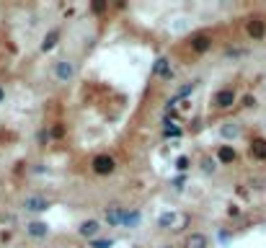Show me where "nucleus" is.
I'll return each mask as SVG.
<instances>
[{
    "mask_svg": "<svg viewBox=\"0 0 266 248\" xmlns=\"http://www.w3.org/2000/svg\"><path fill=\"white\" fill-rule=\"evenodd\" d=\"M54 78H57L60 83H70L72 78H75V62H70V60L54 62Z\"/></svg>",
    "mask_w": 266,
    "mask_h": 248,
    "instance_id": "f257e3e1",
    "label": "nucleus"
},
{
    "mask_svg": "<svg viewBox=\"0 0 266 248\" xmlns=\"http://www.w3.org/2000/svg\"><path fill=\"white\" fill-rule=\"evenodd\" d=\"M93 170L98 176H106L114 170V158H109V155H96L93 158Z\"/></svg>",
    "mask_w": 266,
    "mask_h": 248,
    "instance_id": "f03ea898",
    "label": "nucleus"
},
{
    "mask_svg": "<svg viewBox=\"0 0 266 248\" xmlns=\"http://www.w3.org/2000/svg\"><path fill=\"white\" fill-rule=\"evenodd\" d=\"M23 207L28 210V212H47L49 210V202L47 199H44V196H26L23 199Z\"/></svg>",
    "mask_w": 266,
    "mask_h": 248,
    "instance_id": "7ed1b4c3",
    "label": "nucleus"
},
{
    "mask_svg": "<svg viewBox=\"0 0 266 248\" xmlns=\"http://www.w3.org/2000/svg\"><path fill=\"white\" fill-rule=\"evenodd\" d=\"M26 232H28L31 238H47V236H49V225L34 220V222H28V225H26Z\"/></svg>",
    "mask_w": 266,
    "mask_h": 248,
    "instance_id": "20e7f679",
    "label": "nucleus"
},
{
    "mask_svg": "<svg viewBox=\"0 0 266 248\" xmlns=\"http://www.w3.org/2000/svg\"><path fill=\"white\" fill-rule=\"evenodd\" d=\"M233 101H235V93H233L230 88L215 93V106H217V108H228V106H233Z\"/></svg>",
    "mask_w": 266,
    "mask_h": 248,
    "instance_id": "39448f33",
    "label": "nucleus"
},
{
    "mask_svg": "<svg viewBox=\"0 0 266 248\" xmlns=\"http://www.w3.org/2000/svg\"><path fill=\"white\" fill-rule=\"evenodd\" d=\"M241 132H243V130H241V124H238V122H225L223 127H220V134H223L225 140H238Z\"/></svg>",
    "mask_w": 266,
    "mask_h": 248,
    "instance_id": "423d86ee",
    "label": "nucleus"
},
{
    "mask_svg": "<svg viewBox=\"0 0 266 248\" xmlns=\"http://www.w3.org/2000/svg\"><path fill=\"white\" fill-rule=\"evenodd\" d=\"M153 72H155V75H160V78H166V80H171V78H173V70H171V62H168L166 57H160V60L155 62V68H153Z\"/></svg>",
    "mask_w": 266,
    "mask_h": 248,
    "instance_id": "0eeeda50",
    "label": "nucleus"
},
{
    "mask_svg": "<svg viewBox=\"0 0 266 248\" xmlns=\"http://www.w3.org/2000/svg\"><path fill=\"white\" fill-rule=\"evenodd\" d=\"M210 44H212V39L207 34H197L194 39H191V50H194V52H207V50H210Z\"/></svg>",
    "mask_w": 266,
    "mask_h": 248,
    "instance_id": "6e6552de",
    "label": "nucleus"
},
{
    "mask_svg": "<svg viewBox=\"0 0 266 248\" xmlns=\"http://www.w3.org/2000/svg\"><path fill=\"white\" fill-rule=\"evenodd\" d=\"M98 230H101V225H98L96 220H85V222L80 225V236H83V238H96Z\"/></svg>",
    "mask_w": 266,
    "mask_h": 248,
    "instance_id": "1a4fd4ad",
    "label": "nucleus"
},
{
    "mask_svg": "<svg viewBox=\"0 0 266 248\" xmlns=\"http://www.w3.org/2000/svg\"><path fill=\"white\" fill-rule=\"evenodd\" d=\"M207 236H202V232H191V236L186 238V248H207Z\"/></svg>",
    "mask_w": 266,
    "mask_h": 248,
    "instance_id": "9d476101",
    "label": "nucleus"
},
{
    "mask_svg": "<svg viewBox=\"0 0 266 248\" xmlns=\"http://www.w3.org/2000/svg\"><path fill=\"white\" fill-rule=\"evenodd\" d=\"M124 220V212L119 207H106V222L109 225H122Z\"/></svg>",
    "mask_w": 266,
    "mask_h": 248,
    "instance_id": "9b49d317",
    "label": "nucleus"
},
{
    "mask_svg": "<svg viewBox=\"0 0 266 248\" xmlns=\"http://www.w3.org/2000/svg\"><path fill=\"white\" fill-rule=\"evenodd\" d=\"M248 34L254 36V39H261V36L266 34V26H264V21H259V18L248 21Z\"/></svg>",
    "mask_w": 266,
    "mask_h": 248,
    "instance_id": "f8f14e48",
    "label": "nucleus"
},
{
    "mask_svg": "<svg viewBox=\"0 0 266 248\" xmlns=\"http://www.w3.org/2000/svg\"><path fill=\"white\" fill-rule=\"evenodd\" d=\"M251 155L259 160H266V140H254V145H251Z\"/></svg>",
    "mask_w": 266,
    "mask_h": 248,
    "instance_id": "ddd939ff",
    "label": "nucleus"
},
{
    "mask_svg": "<svg viewBox=\"0 0 266 248\" xmlns=\"http://www.w3.org/2000/svg\"><path fill=\"white\" fill-rule=\"evenodd\" d=\"M140 220H142V214H140L137 210H132V212H124L122 225H127V228H137V225H140Z\"/></svg>",
    "mask_w": 266,
    "mask_h": 248,
    "instance_id": "4468645a",
    "label": "nucleus"
},
{
    "mask_svg": "<svg viewBox=\"0 0 266 248\" xmlns=\"http://www.w3.org/2000/svg\"><path fill=\"white\" fill-rule=\"evenodd\" d=\"M217 158H220V163H233L235 160V150L230 145H223L217 150Z\"/></svg>",
    "mask_w": 266,
    "mask_h": 248,
    "instance_id": "2eb2a0df",
    "label": "nucleus"
},
{
    "mask_svg": "<svg viewBox=\"0 0 266 248\" xmlns=\"http://www.w3.org/2000/svg\"><path fill=\"white\" fill-rule=\"evenodd\" d=\"M57 39H60V31H49V34L44 36V42H41V50H44V52H49L52 46L57 44Z\"/></svg>",
    "mask_w": 266,
    "mask_h": 248,
    "instance_id": "dca6fc26",
    "label": "nucleus"
},
{
    "mask_svg": "<svg viewBox=\"0 0 266 248\" xmlns=\"http://www.w3.org/2000/svg\"><path fill=\"white\" fill-rule=\"evenodd\" d=\"M168 28H171V31H176V34H181V31H186V28H189V18H184V16H181V18H173V21L168 24Z\"/></svg>",
    "mask_w": 266,
    "mask_h": 248,
    "instance_id": "f3484780",
    "label": "nucleus"
},
{
    "mask_svg": "<svg viewBox=\"0 0 266 248\" xmlns=\"http://www.w3.org/2000/svg\"><path fill=\"white\" fill-rule=\"evenodd\" d=\"M173 222H176V214H173V212H163V214L158 217V225H160V228H171Z\"/></svg>",
    "mask_w": 266,
    "mask_h": 248,
    "instance_id": "a211bd4d",
    "label": "nucleus"
},
{
    "mask_svg": "<svg viewBox=\"0 0 266 248\" xmlns=\"http://www.w3.org/2000/svg\"><path fill=\"white\" fill-rule=\"evenodd\" d=\"M197 88V83H189V86H184V88H179V90H176V98L171 101V104H176V101H179V98H184V96H189V93L191 90H194Z\"/></svg>",
    "mask_w": 266,
    "mask_h": 248,
    "instance_id": "6ab92c4d",
    "label": "nucleus"
},
{
    "mask_svg": "<svg viewBox=\"0 0 266 248\" xmlns=\"http://www.w3.org/2000/svg\"><path fill=\"white\" fill-rule=\"evenodd\" d=\"M202 168H204V170H207V174H212V170H215V168H217V163H215V160H212V158H204V160H202Z\"/></svg>",
    "mask_w": 266,
    "mask_h": 248,
    "instance_id": "aec40b11",
    "label": "nucleus"
},
{
    "mask_svg": "<svg viewBox=\"0 0 266 248\" xmlns=\"http://www.w3.org/2000/svg\"><path fill=\"white\" fill-rule=\"evenodd\" d=\"M91 246H93V248H111L114 240H111V238H109V240H91Z\"/></svg>",
    "mask_w": 266,
    "mask_h": 248,
    "instance_id": "412c9836",
    "label": "nucleus"
},
{
    "mask_svg": "<svg viewBox=\"0 0 266 248\" xmlns=\"http://www.w3.org/2000/svg\"><path fill=\"white\" fill-rule=\"evenodd\" d=\"M179 134H181L179 127H166V137H179Z\"/></svg>",
    "mask_w": 266,
    "mask_h": 248,
    "instance_id": "4be33fe9",
    "label": "nucleus"
},
{
    "mask_svg": "<svg viewBox=\"0 0 266 248\" xmlns=\"http://www.w3.org/2000/svg\"><path fill=\"white\" fill-rule=\"evenodd\" d=\"M176 168H179V170H186V168H189V158H179V160H176Z\"/></svg>",
    "mask_w": 266,
    "mask_h": 248,
    "instance_id": "5701e85b",
    "label": "nucleus"
},
{
    "mask_svg": "<svg viewBox=\"0 0 266 248\" xmlns=\"http://www.w3.org/2000/svg\"><path fill=\"white\" fill-rule=\"evenodd\" d=\"M93 10L101 13V10H106V3H93Z\"/></svg>",
    "mask_w": 266,
    "mask_h": 248,
    "instance_id": "b1692460",
    "label": "nucleus"
},
{
    "mask_svg": "<svg viewBox=\"0 0 266 248\" xmlns=\"http://www.w3.org/2000/svg\"><path fill=\"white\" fill-rule=\"evenodd\" d=\"M5 98V93H3V88H0V101H3Z\"/></svg>",
    "mask_w": 266,
    "mask_h": 248,
    "instance_id": "393cba45",
    "label": "nucleus"
},
{
    "mask_svg": "<svg viewBox=\"0 0 266 248\" xmlns=\"http://www.w3.org/2000/svg\"><path fill=\"white\" fill-rule=\"evenodd\" d=\"M163 248H173V246H163Z\"/></svg>",
    "mask_w": 266,
    "mask_h": 248,
    "instance_id": "a878e982",
    "label": "nucleus"
}]
</instances>
